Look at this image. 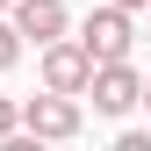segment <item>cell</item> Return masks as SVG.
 Masks as SVG:
<instances>
[{
  "label": "cell",
  "instance_id": "obj_6",
  "mask_svg": "<svg viewBox=\"0 0 151 151\" xmlns=\"http://www.w3.org/2000/svg\"><path fill=\"white\" fill-rule=\"evenodd\" d=\"M14 58H22V29L0 14V72H14Z\"/></svg>",
  "mask_w": 151,
  "mask_h": 151
},
{
  "label": "cell",
  "instance_id": "obj_1",
  "mask_svg": "<svg viewBox=\"0 0 151 151\" xmlns=\"http://www.w3.org/2000/svg\"><path fill=\"white\" fill-rule=\"evenodd\" d=\"M22 129H29V137L36 144H72V137H79V129H86V115H79V93H29V101H22Z\"/></svg>",
  "mask_w": 151,
  "mask_h": 151
},
{
  "label": "cell",
  "instance_id": "obj_5",
  "mask_svg": "<svg viewBox=\"0 0 151 151\" xmlns=\"http://www.w3.org/2000/svg\"><path fill=\"white\" fill-rule=\"evenodd\" d=\"M7 22L22 29V43H50V36L72 29V7H65V0H14Z\"/></svg>",
  "mask_w": 151,
  "mask_h": 151
},
{
  "label": "cell",
  "instance_id": "obj_11",
  "mask_svg": "<svg viewBox=\"0 0 151 151\" xmlns=\"http://www.w3.org/2000/svg\"><path fill=\"white\" fill-rule=\"evenodd\" d=\"M144 101H151V86H144Z\"/></svg>",
  "mask_w": 151,
  "mask_h": 151
},
{
  "label": "cell",
  "instance_id": "obj_8",
  "mask_svg": "<svg viewBox=\"0 0 151 151\" xmlns=\"http://www.w3.org/2000/svg\"><path fill=\"white\" fill-rule=\"evenodd\" d=\"M115 7H129V14H144V0H115Z\"/></svg>",
  "mask_w": 151,
  "mask_h": 151
},
{
  "label": "cell",
  "instance_id": "obj_10",
  "mask_svg": "<svg viewBox=\"0 0 151 151\" xmlns=\"http://www.w3.org/2000/svg\"><path fill=\"white\" fill-rule=\"evenodd\" d=\"M144 14H151V0H144Z\"/></svg>",
  "mask_w": 151,
  "mask_h": 151
},
{
  "label": "cell",
  "instance_id": "obj_4",
  "mask_svg": "<svg viewBox=\"0 0 151 151\" xmlns=\"http://www.w3.org/2000/svg\"><path fill=\"white\" fill-rule=\"evenodd\" d=\"M86 93H93L101 115H129V108L144 101V79H137V65H129V58H108V65H93Z\"/></svg>",
  "mask_w": 151,
  "mask_h": 151
},
{
  "label": "cell",
  "instance_id": "obj_3",
  "mask_svg": "<svg viewBox=\"0 0 151 151\" xmlns=\"http://www.w3.org/2000/svg\"><path fill=\"white\" fill-rule=\"evenodd\" d=\"M36 79H43L50 93H86L93 58L79 50V36H50V43H36Z\"/></svg>",
  "mask_w": 151,
  "mask_h": 151
},
{
  "label": "cell",
  "instance_id": "obj_9",
  "mask_svg": "<svg viewBox=\"0 0 151 151\" xmlns=\"http://www.w3.org/2000/svg\"><path fill=\"white\" fill-rule=\"evenodd\" d=\"M7 7H14V0H0V14H7Z\"/></svg>",
  "mask_w": 151,
  "mask_h": 151
},
{
  "label": "cell",
  "instance_id": "obj_2",
  "mask_svg": "<svg viewBox=\"0 0 151 151\" xmlns=\"http://www.w3.org/2000/svg\"><path fill=\"white\" fill-rule=\"evenodd\" d=\"M129 43H137V14L115 7V0H101V7L79 22V50L93 65H108V58H129Z\"/></svg>",
  "mask_w": 151,
  "mask_h": 151
},
{
  "label": "cell",
  "instance_id": "obj_7",
  "mask_svg": "<svg viewBox=\"0 0 151 151\" xmlns=\"http://www.w3.org/2000/svg\"><path fill=\"white\" fill-rule=\"evenodd\" d=\"M14 129H22V108H14V101H7V93H0V144H7V137H14Z\"/></svg>",
  "mask_w": 151,
  "mask_h": 151
}]
</instances>
